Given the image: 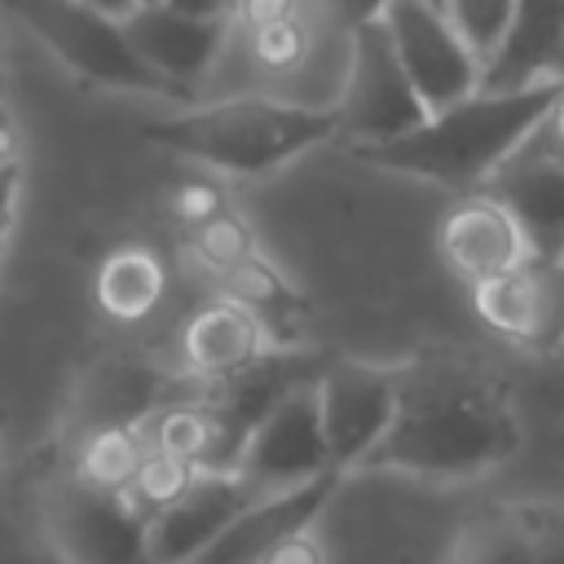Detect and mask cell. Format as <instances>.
<instances>
[{
    "instance_id": "obj_1",
    "label": "cell",
    "mask_w": 564,
    "mask_h": 564,
    "mask_svg": "<svg viewBox=\"0 0 564 564\" xmlns=\"http://www.w3.org/2000/svg\"><path fill=\"white\" fill-rule=\"evenodd\" d=\"M520 445L511 388L467 348H423L397 366L392 423L357 471L471 480L511 463Z\"/></svg>"
},
{
    "instance_id": "obj_2",
    "label": "cell",
    "mask_w": 564,
    "mask_h": 564,
    "mask_svg": "<svg viewBox=\"0 0 564 564\" xmlns=\"http://www.w3.org/2000/svg\"><path fill=\"white\" fill-rule=\"evenodd\" d=\"M560 93L564 84L551 75L524 88H476L463 101L432 110L405 137L352 145V154L454 194H476L524 141L538 137Z\"/></svg>"
},
{
    "instance_id": "obj_3",
    "label": "cell",
    "mask_w": 564,
    "mask_h": 564,
    "mask_svg": "<svg viewBox=\"0 0 564 564\" xmlns=\"http://www.w3.org/2000/svg\"><path fill=\"white\" fill-rule=\"evenodd\" d=\"M339 132L335 106L229 97L141 123V141L225 176H269Z\"/></svg>"
},
{
    "instance_id": "obj_4",
    "label": "cell",
    "mask_w": 564,
    "mask_h": 564,
    "mask_svg": "<svg viewBox=\"0 0 564 564\" xmlns=\"http://www.w3.org/2000/svg\"><path fill=\"white\" fill-rule=\"evenodd\" d=\"M4 9L84 84L185 97V88L167 84L159 70L141 62V53L123 31V18L97 9L93 0H4Z\"/></svg>"
},
{
    "instance_id": "obj_5",
    "label": "cell",
    "mask_w": 564,
    "mask_h": 564,
    "mask_svg": "<svg viewBox=\"0 0 564 564\" xmlns=\"http://www.w3.org/2000/svg\"><path fill=\"white\" fill-rule=\"evenodd\" d=\"M348 84L344 97L335 101L339 110V132H352L357 145H375V141H392L405 137L410 128H419L427 119V106L419 101L383 18L366 22L348 35Z\"/></svg>"
},
{
    "instance_id": "obj_6",
    "label": "cell",
    "mask_w": 564,
    "mask_h": 564,
    "mask_svg": "<svg viewBox=\"0 0 564 564\" xmlns=\"http://www.w3.org/2000/svg\"><path fill=\"white\" fill-rule=\"evenodd\" d=\"M383 26L427 115L480 88L485 66L436 0H388Z\"/></svg>"
},
{
    "instance_id": "obj_7",
    "label": "cell",
    "mask_w": 564,
    "mask_h": 564,
    "mask_svg": "<svg viewBox=\"0 0 564 564\" xmlns=\"http://www.w3.org/2000/svg\"><path fill=\"white\" fill-rule=\"evenodd\" d=\"M48 529L70 564H154L150 520L128 502L70 476L48 502Z\"/></svg>"
},
{
    "instance_id": "obj_8",
    "label": "cell",
    "mask_w": 564,
    "mask_h": 564,
    "mask_svg": "<svg viewBox=\"0 0 564 564\" xmlns=\"http://www.w3.org/2000/svg\"><path fill=\"white\" fill-rule=\"evenodd\" d=\"M471 308L476 317L538 352V357H551L564 348V260H546V256H533L498 278H485V282H471Z\"/></svg>"
},
{
    "instance_id": "obj_9",
    "label": "cell",
    "mask_w": 564,
    "mask_h": 564,
    "mask_svg": "<svg viewBox=\"0 0 564 564\" xmlns=\"http://www.w3.org/2000/svg\"><path fill=\"white\" fill-rule=\"evenodd\" d=\"M313 388H317V414H322V436L330 445V463L339 471H357V463L375 449V441L392 423L397 366L326 357Z\"/></svg>"
},
{
    "instance_id": "obj_10",
    "label": "cell",
    "mask_w": 564,
    "mask_h": 564,
    "mask_svg": "<svg viewBox=\"0 0 564 564\" xmlns=\"http://www.w3.org/2000/svg\"><path fill=\"white\" fill-rule=\"evenodd\" d=\"M317 383V379H313ZM304 383L286 392L247 436L242 449V476L251 489H286L308 476L330 471V445L322 436V414H317V388Z\"/></svg>"
},
{
    "instance_id": "obj_11",
    "label": "cell",
    "mask_w": 564,
    "mask_h": 564,
    "mask_svg": "<svg viewBox=\"0 0 564 564\" xmlns=\"http://www.w3.org/2000/svg\"><path fill=\"white\" fill-rule=\"evenodd\" d=\"M344 471L330 467L322 476H308L286 489H264L256 494L189 564H260L278 542H286L300 529H313L326 502L335 498Z\"/></svg>"
},
{
    "instance_id": "obj_12",
    "label": "cell",
    "mask_w": 564,
    "mask_h": 564,
    "mask_svg": "<svg viewBox=\"0 0 564 564\" xmlns=\"http://www.w3.org/2000/svg\"><path fill=\"white\" fill-rule=\"evenodd\" d=\"M123 31L150 70L189 93V84H198L220 57L229 18L189 13L181 4H132L123 13Z\"/></svg>"
},
{
    "instance_id": "obj_13",
    "label": "cell",
    "mask_w": 564,
    "mask_h": 564,
    "mask_svg": "<svg viewBox=\"0 0 564 564\" xmlns=\"http://www.w3.org/2000/svg\"><path fill=\"white\" fill-rule=\"evenodd\" d=\"M485 189L520 220L533 256L564 260V159L542 137L524 141Z\"/></svg>"
},
{
    "instance_id": "obj_14",
    "label": "cell",
    "mask_w": 564,
    "mask_h": 564,
    "mask_svg": "<svg viewBox=\"0 0 564 564\" xmlns=\"http://www.w3.org/2000/svg\"><path fill=\"white\" fill-rule=\"evenodd\" d=\"M181 383H189V375L176 379V375L150 366L145 357L115 352V357L97 361L84 375V388H79V401H75L79 436L101 432V427H141L163 405L189 397V392H181Z\"/></svg>"
},
{
    "instance_id": "obj_15",
    "label": "cell",
    "mask_w": 564,
    "mask_h": 564,
    "mask_svg": "<svg viewBox=\"0 0 564 564\" xmlns=\"http://www.w3.org/2000/svg\"><path fill=\"white\" fill-rule=\"evenodd\" d=\"M436 242H441L445 264L467 282L498 278V273H507V269L529 260V238H524L520 220L489 189L463 194L445 212Z\"/></svg>"
},
{
    "instance_id": "obj_16",
    "label": "cell",
    "mask_w": 564,
    "mask_h": 564,
    "mask_svg": "<svg viewBox=\"0 0 564 564\" xmlns=\"http://www.w3.org/2000/svg\"><path fill=\"white\" fill-rule=\"evenodd\" d=\"M260 489L242 471H198V480L159 516H150L154 564H189Z\"/></svg>"
},
{
    "instance_id": "obj_17",
    "label": "cell",
    "mask_w": 564,
    "mask_h": 564,
    "mask_svg": "<svg viewBox=\"0 0 564 564\" xmlns=\"http://www.w3.org/2000/svg\"><path fill=\"white\" fill-rule=\"evenodd\" d=\"M264 352H269L264 322L229 295L207 300L181 330V366L198 383H220V379L247 370Z\"/></svg>"
},
{
    "instance_id": "obj_18",
    "label": "cell",
    "mask_w": 564,
    "mask_h": 564,
    "mask_svg": "<svg viewBox=\"0 0 564 564\" xmlns=\"http://www.w3.org/2000/svg\"><path fill=\"white\" fill-rule=\"evenodd\" d=\"M150 445L194 463L198 471H238L242 467V449H247V432L198 383L189 397H181V401L159 410Z\"/></svg>"
},
{
    "instance_id": "obj_19",
    "label": "cell",
    "mask_w": 564,
    "mask_h": 564,
    "mask_svg": "<svg viewBox=\"0 0 564 564\" xmlns=\"http://www.w3.org/2000/svg\"><path fill=\"white\" fill-rule=\"evenodd\" d=\"M564 44V0H516L511 22L480 70V88H524L551 75Z\"/></svg>"
},
{
    "instance_id": "obj_20",
    "label": "cell",
    "mask_w": 564,
    "mask_h": 564,
    "mask_svg": "<svg viewBox=\"0 0 564 564\" xmlns=\"http://www.w3.org/2000/svg\"><path fill=\"white\" fill-rule=\"evenodd\" d=\"M216 286H220L229 300L247 304V308L264 322L269 339H278V348H291V344H300V339H304L308 300L291 286V278H286V273H282L264 251H256L251 260H242L238 269H229Z\"/></svg>"
},
{
    "instance_id": "obj_21",
    "label": "cell",
    "mask_w": 564,
    "mask_h": 564,
    "mask_svg": "<svg viewBox=\"0 0 564 564\" xmlns=\"http://www.w3.org/2000/svg\"><path fill=\"white\" fill-rule=\"evenodd\" d=\"M163 291H167V269L150 247H115L110 256H101L97 278H93L97 308L115 322L150 317Z\"/></svg>"
},
{
    "instance_id": "obj_22",
    "label": "cell",
    "mask_w": 564,
    "mask_h": 564,
    "mask_svg": "<svg viewBox=\"0 0 564 564\" xmlns=\"http://www.w3.org/2000/svg\"><path fill=\"white\" fill-rule=\"evenodd\" d=\"M454 564H533V533L520 511L511 507H489L458 542Z\"/></svg>"
},
{
    "instance_id": "obj_23",
    "label": "cell",
    "mask_w": 564,
    "mask_h": 564,
    "mask_svg": "<svg viewBox=\"0 0 564 564\" xmlns=\"http://www.w3.org/2000/svg\"><path fill=\"white\" fill-rule=\"evenodd\" d=\"M185 251H189V260H194L212 282H220L229 269H238L242 260H251V256L264 251V247H260L251 220L238 216L234 207H225L220 216H212V220L185 229Z\"/></svg>"
},
{
    "instance_id": "obj_24",
    "label": "cell",
    "mask_w": 564,
    "mask_h": 564,
    "mask_svg": "<svg viewBox=\"0 0 564 564\" xmlns=\"http://www.w3.org/2000/svg\"><path fill=\"white\" fill-rule=\"evenodd\" d=\"M145 449H150V445L141 441V427H101V432H88V436H79L75 476H79L84 485L123 494Z\"/></svg>"
},
{
    "instance_id": "obj_25",
    "label": "cell",
    "mask_w": 564,
    "mask_h": 564,
    "mask_svg": "<svg viewBox=\"0 0 564 564\" xmlns=\"http://www.w3.org/2000/svg\"><path fill=\"white\" fill-rule=\"evenodd\" d=\"M194 480H198V467H194V463H185V458H176V454L150 445V449L141 454V463H137V471H132V480H128L123 494H128V502L150 520V516H159L163 507H172Z\"/></svg>"
},
{
    "instance_id": "obj_26",
    "label": "cell",
    "mask_w": 564,
    "mask_h": 564,
    "mask_svg": "<svg viewBox=\"0 0 564 564\" xmlns=\"http://www.w3.org/2000/svg\"><path fill=\"white\" fill-rule=\"evenodd\" d=\"M247 53L264 75H295L313 53V31L300 13L247 31Z\"/></svg>"
},
{
    "instance_id": "obj_27",
    "label": "cell",
    "mask_w": 564,
    "mask_h": 564,
    "mask_svg": "<svg viewBox=\"0 0 564 564\" xmlns=\"http://www.w3.org/2000/svg\"><path fill=\"white\" fill-rule=\"evenodd\" d=\"M441 9L449 13V22L458 26V35L467 40V48L480 57V66L494 57L516 0H441Z\"/></svg>"
},
{
    "instance_id": "obj_28",
    "label": "cell",
    "mask_w": 564,
    "mask_h": 564,
    "mask_svg": "<svg viewBox=\"0 0 564 564\" xmlns=\"http://www.w3.org/2000/svg\"><path fill=\"white\" fill-rule=\"evenodd\" d=\"M533 533V564H564V507L560 502H520Z\"/></svg>"
},
{
    "instance_id": "obj_29",
    "label": "cell",
    "mask_w": 564,
    "mask_h": 564,
    "mask_svg": "<svg viewBox=\"0 0 564 564\" xmlns=\"http://www.w3.org/2000/svg\"><path fill=\"white\" fill-rule=\"evenodd\" d=\"M225 207H229V198H225V189L212 185V181H185V185L172 194V212H176V220H181L185 229H194V225L220 216Z\"/></svg>"
},
{
    "instance_id": "obj_30",
    "label": "cell",
    "mask_w": 564,
    "mask_h": 564,
    "mask_svg": "<svg viewBox=\"0 0 564 564\" xmlns=\"http://www.w3.org/2000/svg\"><path fill=\"white\" fill-rule=\"evenodd\" d=\"M260 564H326V546L313 529H300L286 542H278Z\"/></svg>"
},
{
    "instance_id": "obj_31",
    "label": "cell",
    "mask_w": 564,
    "mask_h": 564,
    "mask_svg": "<svg viewBox=\"0 0 564 564\" xmlns=\"http://www.w3.org/2000/svg\"><path fill=\"white\" fill-rule=\"evenodd\" d=\"M383 9H388V0H322V13L339 26V31H357V26H366V22H379L383 18Z\"/></svg>"
},
{
    "instance_id": "obj_32",
    "label": "cell",
    "mask_w": 564,
    "mask_h": 564,
    "mask_svg": "<svg viewBox=\"0 0 564 564\" xmlns=\"http://www.w3.org/2000/svg\"><path fill=\"white\" fill-rule=\"evenodd\" d=\"M18 189H22V163L18 159H0V251H4L13 216H18Z\"/></svg>"
},
{
    "instance_id": "obj_33",
    "label": "cell",
    "mask_w": 564,
    "mask_h": 564,
    "mask_svg": "<svg viewBox=\"0 0 564 564\" xmlns=\"http://www.w3.org/2000/svg\"><path fill=\"white\" fill-rule=\"evenodd\" d=\"M291 13H300V0H238L234 4V18H242L247 31L278 22V18H291Z\"/></svg>"
},
{
    "instance_id": "obj_34",
    "label": "cell",
    "mask_w": 564,
    "mask_h": 564,
    "mask_svg": "<svg viewBox=\"0 0 564 564\" xmlns=\"http://www.w3.org/2000/svg\"><path fill=\"white\" fill-rule=\"evenodd\" d=\"M560 159H564V93H560V101L551 106V115H546V123H542V132H538Z\"/></svg>"
},
{
    "instance_id": "obj_35",
    "label": "cell",
    "mask_w": 564,
    "mask_h": 564,
    "mask_svg": "<svg viewBox=\"0 0 564 564\" xmlns=\"http://www.w3.org/2000/svg\"><path fill=\"white\" fill-rule=\"evenodd\" d=\"M172 4H181V9H189V13H212V18H229L238 0H172Z\"/></svg>"
},
{
    "instance_id": "obj_36",
    "label": "cell",
    "mask_w": 564,
    "mask_h": 564,
    "mask_svg": "<svg viewBox=\"0 0 564 564\" xmlns=\"http://www.w3.org/2000/svg\"><path fill=\"white\" fill-rule=\"evenodd\" d=\"M0 159H18V128L4 106H0Z\"/></svg>"
},
{
    "instance_id": "obj_37",
    "label": "cell",
    "mask_w": 564,
    "mask_h": 564,
    "mask_svg": "<svg viewBox=\"0 0 564 564\" xmlns=\"http://www.w3.org/2000/svg\"><path fill=\"white\" fill-rule=\"evenodd\" d=\"M93 4H97V9H106V13H115V18H123L137 0H93Z\"/></svg>"
},
{
    "instance_id": "obj_38",
    "label": "cell",
    "mask_w": 564,
    "mask_h": 564,
    "mask_svg": "<svg viewBox=\"0 0 564 564\" xmlns=\"http://www.w3.org/2000/svg\"><path fill=\"white\" fill-rule=\"evenodd\" d=\"M551 79L564 84V44H560V53H555V62H551Z\"/></svg>"
},
{
    "instance_id": "obj_39",
    "label": "cell",
    "mask_w": 564,
    "mask_h": 564,
    "mask_svg": "<svg viewBox=\"0 0 564 564\" xmlns=\"http://www.w3.org/2000/svg\"><path fill=\"white\" fill-rule=\"evenodd\" d=\"M137 4H172V0H137Z\"/></svg>"
},
{
    "instance_id": "obj_40",
    "label": "cell",
    "mask_w": 564,
    "mask_h": 564,
    "mask_svg": "<svg viewBox=\"0 0 564 564\" xmlns=\"http://www.w3.org/2000/svg\"><path fill=\"white\" fill-rule=\"evenodd\" d=\"M0 432H4V410H0Z\"/></svg>"
},
{
    "instance_id": "obj_41",
    "label": "cell",
    "mask_w": 564,
    "mask_h": 564,
    "mask_svg": "<svg viewBox=\"0 0 564 564\" xmlns=\"http://www.w3.org/2000/svg\"><path fill=\"white\" fill-rule=\"evenodd\" d=\"M0 57H4V40H0Z\"/></svg>"
},
{
    "instance_id": "obj_42",
    "label": "cell",
    "mask_w": 564,
    "mask_h": 564,
    "mask_svg": "<svg viewBox=\"0 0 564 564\" xmlns=\"http://www.w3.org/2000/svg\"><path fill=\"white\" fill-rule=\"evenodd\" d=\"M436 4H441V0H436Z\"/></svg>"
},
{
    "instance_id": "obj_43",
    "label": "cell",
    "mask_w": 564,
    "mask_h": 564,
    "mask_svg": "<svg viewBox=\"0 0 564 564\" xmlns=\"http://www.w3.org/2000/svg\"><path fill=\"white\" fill-rule=\"evenodd\" d=\"M0 256H4V251H0Z\"/></svg>"
}]
</instances>
